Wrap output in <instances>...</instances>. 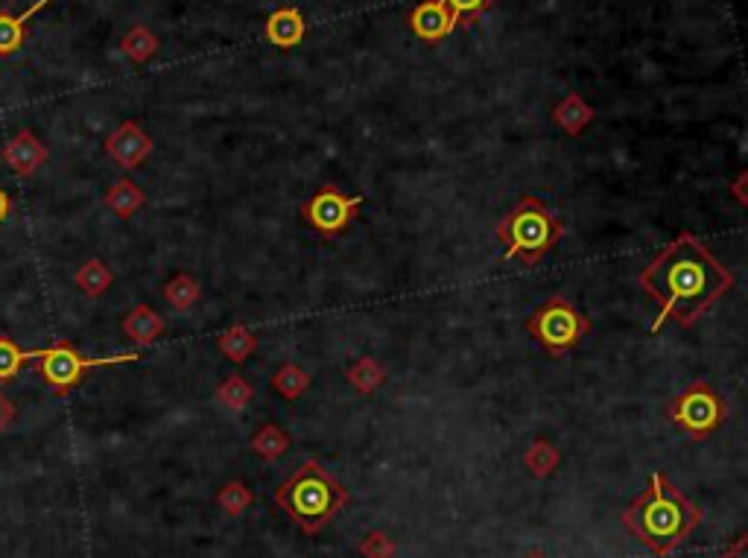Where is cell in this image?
I'll return each instance as SVG.
<instances>
[{"mask_svg": "<svg viewBox=\"0 0 748 558\" xmlns=\"http://www.w3.org/2000/svg\"><path fill=\"white\" fill-rule=\"evenodd\" d=\"M640 290L658 301L661 313L652 322V334H661L667 322L693 328L719 298L737 287V275L713 258V252L690 231H681L652 261L640 269Z\"/></svg>", "mask_w": 748, "mask_h": 558, "instance_id": "1", "label": "cell"}, {"mask_svg": "<svg viewBox=\"0 0 748 558\" xmlns=\"http://www.w3.org/2000/svg\"><path fill=\"white\" fill-rule=\"evenodd\" d=\"M699 523L702 512L661 471L649 477V491H643L623 515V526L661 558L673 556Z\"/></svg>", "mask_w": 748, "mask_h": 558, "instance_id": "2", "label": "cell"}, {"mask_svg": "<svg viewBox=\"0 0 748 558\" xmlns=\"http://www.w3.org/2000/svg\"><path fill=\"white\" fill-rule=\"evenodd\" d=\"M348 500L351 494L313 459H307L287 483L275 488V503L299 523L307 535H316L325 523L334 521V515Z\"/></svg>", "mask_w": 748, "mask_h": 558, "instance_id": "3", "label": "cell"}, {"mask_svg": "<svg viewBox=\"0 0 748 558\" xmlns=\"http://www.w3.org/2000/svg\"><path fill=\"white\" fill-rule=\"evenodd\" d=\"M494 234L503 246L500 261L535 266L556 249V243L564 234V223L538 196H521L509 208V214L497 223Z\"/></svg>", "mask_w": 748, "mask_h": 558, "instance_id": "4", "label": "cell"}, {"mask_svg": "<svg viewBox=\"0 0 748 558\" xmlns=\"http://www.w3.org/2000/svg\"><path fill=\"white\" fill-rule=\"evenodd\" d=\"M526 331L547 354L561 357L591 334V319L573 301L564 296H550L532 310Z\"/></svg>", "mask_w": 748, "mask_h": 558, "instance_id": "5", "label": "cell"}, {"mask_svg": "<svg viewBox=\"0 0 748 558\" xmlns=\"http://www.w3.org/2000/svg\"><path fill=\"white\" fill-rule=\"evenodd\" d=\"M141 360V351H126L114 357H82L76 351L74 342H56L50 348H38V374L47 380V386L59 395H68L82 383V377L91 369H106V366H120V363H135Z\"/></svg>", "mask_w": 748, "mask_h": 558, "instance_id": "6", "label": "cell"}, {"mask_svg": "<svg viewBox=\"0 0 748 558\" xmlns=\"http://www.w3.org/2000/svg\"><path fill=\"white\" fill-rule=\"evenodd\" d=\"M728 407L722 395L705 380H693L670 404V421L690 439H708L725 424Z\"/></svg>", "mask_w": 748, "mask_h": 558, "instance_id": "7", "label": "cell"}, {"mask_svg": "<svg viewBox=\"0 0 748 558\" xmlns=\"http://www.w3.org/2000/svg\"><path fill=\"white\" fill-rule=\"evenodd\" d=\"M360 205H363V196H345L339 187L322 185L301 205V217L319 234L334 237L357 217Z\"/></svg>", "mask_w": 748, "mask_h": 558, "instance_id": "8", "label": "cell"}, {"mask_svg": "<svg viewBox=\"0 0 748 558\" xmlns=\"http://www.w3.org/2000/svg\"><path fill=\"white\" fill-rule=\"evenodd\" d=\"M152 138L135 123V120H123L106 141V152L112 155V161L123 170H135L141 167L152 152Z\"/></svg>", "mask_w": 748, "mask_h": 558, "instance_id": "9", "label": "cell"}, {"mask_svg": "<svg viewBox=\"0 0 748 558\" xmlns=\"http://www.w3.org/2000/svg\"><path fill=\"white\" fill-rule=\"evenodd\" d=\"M47 158H50V152H47V147L38 141L30 129H21V132L12 135V138L6 141V147H3V164H6L12 173H18L21 179L36 176L38 170L47 164Z\"/></svg>", "mask_w": 748, "mask_h": 558, "instance_id": "10", "label": "cell"}, {"mask_svg": "<svg viewBox=\"0 0 748 558\" xmlns=\"http://www.w3.org/2000/svg\"><path fill=\"white\" fill-rule=\"evenodd\" d=\"M410 30L421 41H442L456 30V21L442 0H421L410 12Z\"/></svg>", "mask_w": 748, "mask_h": 558, "instance_id": "11", "label": "cell"}, {"mask_svg": "<svg viewBox=\"0 0 748 558\" xmlns=\"http://www.w3.org/2000/svg\"><path fill=\"white\" fill-rule=\"evenodd\" d=\"M263 36L269 44L281 47V50H290V47H299L304 36H307V24H304V15H301L296 6H284V9H275L269 18H266V27H263Z\"/></svg>", "mask_w": 748, "mask_h": 558, "instance_id": "12", "label": "cell"}, {"mask_svg": "<svg viewBox=\"0 0 748 558\" xmlns=\"http://www.w3.org/2000/svg\"><path fill=\"white\" fill-rule=\"evenodd\" d=\"M53 0H36L33 6H27L21 15L12 12H0V56H15L24 41H27V24L30 18H36L41 9H47Z\"/></svg>", "mask_w": 748, "mask_h": 558, "instance_id": "13", "label": "cell"}, {"mask_svg": "<svg viewBox=\"0 0 748 558\" xmlns=\"http://www.w3.org/2000/svg\"><path fill=\"white\" fill-rule=\"evenodd\" d=\"M123 334L129 336L135 345L147 348V345H152L158 336L164 334V319L152 310L150 304H138L135 310L126 313V319H123Z\"/></svg>", "mask_w": 748, "mask_h": 558, "instance_id": "14", "label": "cell"}, {"mask_svg": "<svg viewBox=\"0 0 748 558\" xmlns=\"http://www.w3.org/2000/svg\"><path fill=\"white\" fill-rule=\"evenodd\" d=\"M144 205H147V193L132 179H117L106 193V208L117 220H132Z\"/></svg>", "mask_w": 748, "mask_h": 558, "instance_id": "15", "label": "cell"}, {"mask_svg": "<svg viewBox=\"0 0 748 558\" xmlns=\"http://www.w3.org/2000/svg\"><path fill=\"white\" fill-rule=\"evenodd\" d=\"M594 109L579 97V94H567L564 100H561L559 106L553 109V120H556V126H561L570 138H579L591 123H594Z\"/></svg>", "mask_w": 748, "mask_h": 558, "instance_id": "16", "label": "cell"}, {"mask_svg": "<svg viewBox=\"0 0 748 558\" xmlns=\"http://www.w3.org/2000/svg\"><path fill=\"white\" fill-rule=\"evenodd\" d=\"M217 348L223 351L225 360H231L234 366H240V363H246L252 354H255V348H258V336L252 334L246 325H231L228 331L217 336Z\"/></svg>", "mask_w": 748, "mask_h": 558, "instance_id": "17", "label": "cell"}, {"mask_svg": "<svg viewBox=\"0 0 748 558\" xmlns=\"http://www.w3.org/2000/svg\"><path fill=\"white\" fill-rule=\"evenodd\" d=\"M112 281V269L100 261V258H91V261H85L76 269V287H79L88 298L106 296L109 287H112Z\"/></svg>", "mask_w": 748, "mask_h": 558, "instance_id": "18", "label": "cell"}, {"mask_svg": "<svg viewBox=\"0 0 748 558\" xmlns=\"http://www.w3.org/2000/svg\"><path fill=\"white\" fill-rule=\"evenodd\" d=\"M348 383L360 392V395H372L374 389H380L386 383V369L374 360V357H360L354 366H348Z\"/></svg>", "mask_w": 748, "mask_h": 558, "instance_id": "19", "label": "cell"}, {"mask_svg": "<svg viewBox=\"0 0 748 558\" xmlns=\"http://www.w3.org/2000/svg\"><path fill=\"white\" fill-rule=\"evenodd\" d=\"M120 50L135 65H144V62H150L152 56L158 53V38H155L150 27H132L126 36L120 38Z\"/></svg>", "mask_w": 748, "mask_h": 558, "instance_id": "20", "label": "cell"}, {"mask_svg": "<svg viewBox=\"0 0 748 558\" xmlns=\"http://www.w3.org/2000/svg\"><path fill=\"white\" fill-rule=\"evenodd\" d=\"M272 389L281 398L296 401L310 389V374L304 372L299 363H284L281 369H275V374H272Z\"/></svg>", "mask_w": 748, "mask_h": 558, "instance_id": "21", "label": "cell"}, {"mask_svg": "<svg viewBox=\"0 0 748 558\" xmlns=\"http://www.w3.org/2000/svg\"><path fill=\"white\" fill-rule=\"evenodd\" d=\"M252 398H255V392H252V386H249V380L243 374H231L217 386V401L228 412H243L252 404Z\"/></svg>", "mask_w": 748, "mask_h": 558, "instance_id": "22", "label": "cell"}, {"mask_svg": "<svg viewBox=\"0 0 748 558\" xmlns=\"http://www.w3.org/2000/svg\"><path fill=\"white\" fill-rule=\"evenodd\" d=\"M202 296V287H199V281L193 278V275H187V272H179V275H173L167 284H164V298L179 310V313H187L196 301Z\"/></svg>", "mask_w": 748, "mask_h": 558, "instance_id": "23", "label": "cell"}, {"mask_svg": "<svg viewBox=\"0 0 748 558\" xmlns=\"http://www.w3.org/2000/svg\"><path fill=\"white\" fill-rule=\"evenodd\" d=\"M38 351H24L18 342H12L9 336H0V383H9L21 374V366L27 360H36Z\"/></svg>", "mask_w": 748, "mask_h": 558, "instance_id": "24", "label": "cell"}, {"mask_svg": "<svg viewBox=\"0 0 748 558\" xmlns=\"http://www.w3.org/2000/svg\"><path fill=\"white\" fill-rule=\"evenodd\" d=\"M559 459V450L550 442H544V439L532 442L524 453V465L529 468V474H535V477H550L559 468Z\"/></svg>", "mask_w": 748, "mask_h": 558, "instance_id": "25", "label": "cell"}, {"mask_svg": "<svg viewBox=\"0 0 748 558\" xmlns=\"http://www.w3.org/2000/svg\"><path fill=\"white\" fill-rule=\"evenodd\" d=\"M287 447H290V436L278 424H263L252 439V450L263 459H278L281 453H287Z\"/></svg>", "mask_w": 748, "mask_h": 558, "instance_id": "26", "label": "cell"}, {"mask_svg": "<svg viewBox=\"0 0 748 558\" xmlns=\"http://www.w3.org/2000/svg\"><path fill=\"white\" fill-rule=\"evenodd\" d=\"M448 6V12L453 15L456 27H468L474 24L486 9L494 6V0H442Z\"/></svg>", "mask_w": 748, "mask_h": 558, "instance_id": "27", "label": "cell"}, {"mask_svg": "<svg viewBox=\"0 0 748 558\" xmlns=\"http://www.w3.org/2000/svg\"><path fill=\"white\" fill-rule=\"evenodd\" d=\"M217 503L223 506L228 515H243L249 509V503H252V491L243 483H228L217 494Z\"/></svg>", "mask_w": 748, "mask_h": 558, "instance_id": "28", "label": "cell"}, {"mask_svg": "<svg viewBox=\"0 0 748 558\" xmlns=\"http://www.w3.org/2000/svg\"><path fill=\"white\" fill-rule=\"evenodd\" d=\"M395 544L386 532H369L360 544V556L363 558H392Z\"/></svg>", "mask_w": 748, "mask_h": 558, "instance_id": "29", "label": "cell"}, {"mask_svg": "<svg viewBox=\"0 0 748 558\" xmlns=\"http://www.w3.org/2000/svg\"><path fill=\"white\" fill-rule=\"evenodd\" d=\"M15 415H18V410H15V404L0 392V433L3 430H9L12 427V421H15Z\"/></svg>", "mask_w": 748, "mask_h": 558, "instance_id": "30", "label": "cell"}, {"mask_svg": "<svg viewBox=\"0 0 748 558\" xmlns=\"http://www.w3.org/2000/svg\"><path fill=\"white\" fill-rule=\"evenodd\" d=\"M746 185H748V173H740V176H737V182L731 185V193H734V199H737L740 205H748Z\"/></svg>", "mask_w": 748, "mask_h": 558, "instance_id": "31", "label": "cell"}, {"mask_svg": "<svg viewBox=\"0 0 748 558\" xmlns=\"http://www.w3.org/2000/svg\"><path fill=\"white\" fill-rule=\"evenodd\" d=\"M746 547H748V538H746V535H743V538H740V541H737L734 547H728V550L722 553V558H748L746 556Z\"/></svg>", "mask_w": 748, "mask_h": 558, "instance_id": "32", "label": "cell"}, {"mask_svg": "<svg viewBox=\"0 0 748 558\" xmlns=\"http://www.w3.org/2000/svg\"><path fill=\"white\" fill-rule=\"evenodd\" d=\"M9 214H12V199L6 196V190L0 187V223H6L9 220Z\"/></svg>", "mask_w": 748, "mask_h": 558, "instance_id": "33", "label": "cell"}]
</instances>
